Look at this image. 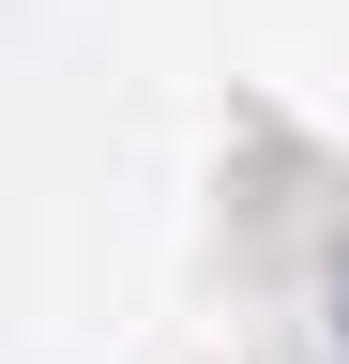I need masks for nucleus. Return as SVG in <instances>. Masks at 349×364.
Instances as JSON below:
<instances>
[{
	"label": "nucleus",
	"instance_id": "obj_1",
	"mask_svg": "<svg viewBox=\"0 0 349 364\" xmlns=\"http://www.w3.org/2000/svg\"><path fill=\"white\" fill-rule=\"evenodd\" d=\"M334 349H349V258H334Z\"/></svg>",
	"mask_w": 349,
	"mask_h": 364
}]
</instances>
